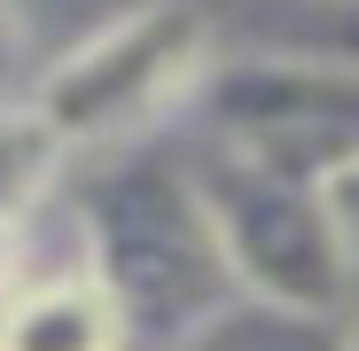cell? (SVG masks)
<instances>
[{"label": "cell", "instance_id": "obj_1", "mask_svg": "<svg viewBox=\"0 0 359 351\" xmlns=\"http://www.w3.org/2000/svg\"><path fill=\"white\" fill-rule=\"evenodd\" d=\"M79 234H86V273L117 297L133 336L172 351L226 305H243L226 266V242L211 226V203L196 188V164L172 149H117L94 156L79 180Z\"/></svg>", "mask_w": 359, "mask_h": 351}, {"label": "cell", "instance_id": "obj_2", "mask_svg": "<svg viewBox=\"0 0 359 351\" xmlns=\"http://www.w3.org/2000/svg\"><path fill=\"white\" fill-rule=\"evenodd\" d=\"M211 71H219V39L196 0H141L117 24L86 32L71 55H55L32 78V109L55 125L63 149L117 156L141 149L172 109L203 102Z\"/></svg>", "mask_w": 359, "mask_h": 351}, {"label": "cell", "instance_id": "obj_3", "mask_svg": "<svg viewBox=\"0 0 359 351\" xmlns=\"http://www.w3.org/2000/svg\"><path fill=\"white\" fill-rule=\"evenodd\" d=\"M188 164H196V188H203L211 226L226 242L234 289L250 305L305 312V320H351L359 312V273H351L328 188L281 180V172H258V164L219 156V149H203Z\"/></svg>", "mask_w": 359, "mask_h": 351}, {"label": "cell", "instance_id": "obj_4", "mask_svg": "<svg viewBox=\"0 0 359 351\" xmlns=\"http://www.w3.org/2000/svg\"><path fill=\"white\" fill-rule=\"evenodd\" d=\"M203 125L219 156L305 188H336L359 164V63L344 55H226L203 86Z\"/></svg>", "mask_w": 359, "mask_h": 351}, {"label": "cell", "instance_id": "obj_5", "mask_svg": "<svg viewBox=\"0 0 359 351\" xmlns=\"http://www.w3.org/2000/svg\"><path fill=\"white\" fill-rule=\"evenodd\" d=\"M126 343H133L126 312L86 266L24 281L0 305V351H126Z\"/></svg>", "mask_w": 359, "mask_h": 351}, {"label": "cell", "instance_id": "obj_6", "mask_svg": "<svg viewBox=\"0 0 359 351\" xmlns=\"http://www.w3.org/2000/svg\"><path fill=\"white\" fill-rule=\"evenodd\" d=\"M63 164H71V149L55 141V125H47L32 102H0V219L24 226L55 195Z\"/></svg>", "mask_w": 359, "mask_h": 351}, {"label": "cell", "instance_id": "obj_7", "mask_svg": "<svg viewBox=\"0 0 359 351\" xmlns=\"http://www.w3.org/2000/svg\"><path fill=\"white\" fill-rule=\"evenodd\" d=\"M172 351H344V320H305V312H273L243 297L196 336H180Z\"/></svg>", "mask_w": 359, "mask_h": 351}, {"label": "cell", "instance_id": "obj_8", "mask_svg": "<svg viewBox=\"0 0 359 351\" xmlns=\"http://www.w3.org/2000/svg\"><path fill=\"white\" fill-rule=\"evenodd\" d=\"M32 39H24V16L16 0H0V102H32Z\"/></svg>", "mask_w": 359, "mask_h": 351}, {"label": "cell", "instance_id": "obj_9", "mask_svg": "<svg viewBox=\"0 0 359 351\" xmlns=\"http://www.w3.org/2000/svg\"><path fill=\"white\" fill-rule=\"evenodd\" d=\"M328 203H336V226H344V250H351V273H359V164L344 172L336 188H328Z\"/></svg>", "mask_w": 359, "mask_h": 351}, {"label": "cell", "instance_id": "obj_10", "mask_svg": "<svg viewBox=\"0 0 359 351\" xmlns=\"http://www.w3.org/2000/svg\"><path fill=\"white\" fill-rule=\"evenodd\" d=\"M16 289H24V226L0 219V305H8Z\"/></svg>", "mask_w": 359, "mask_h": 351}, {"label": "cell", "instance_id": "obj_11", "mask_svg": "<svg viewBox=\"0 0 359 351\" xmlns=\"http://www.w3.org/2000/svg\"><path fill=\"white\" fill-rule=\"evenodd\" d=\"M344 351H359V312H351V320H344Z\"/></svg>", "mask_w": 359, "mask_h": 351}]
</instances>
